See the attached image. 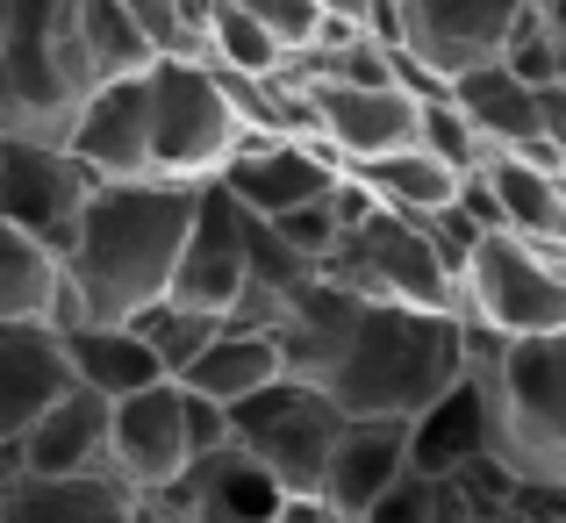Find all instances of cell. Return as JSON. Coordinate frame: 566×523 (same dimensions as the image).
Instances as JSON below:
<instances>
[{
	"instance_id": "cell-1",
	"label": "cell",
	"mask_w": 566,
	"mask_h": 523,
	"mask_svg": "<svg viewBox=\"0 0 566 523\" xmlns=\"http://www.w3.org/2000/svg\"><path fill=\"white\" fill-rule=\"evenodd\" d=\"M208 179H101L80 216V237L65 251V316L129 323L172 294V273L187 259L193 216ZM57 316V323H65Z\"/></svg>"
},
{
	"instance_id": "cell-2",
	"label": "cell",
	"mask_w": 566,
	"mask_h": 523,
	"mask_svg": "<svg viewBox=\"0 0 566 523\" xmlns=\"http://www.w3.org/2000/svg\"><path fill=\"white\" fill-rule=\"evenodd\" d=\"M473 373V316L467 308H416V302H359L345 358L323 387L345 416H423Z\"/></svg>"
},
{
	"instance_id": "cell-3",
	"label": "cell",
	"mask_w": 566,
	"mask_h": 523,
	"mask_svg": "<svg viewBox=\"0 0 566 523\" xmlns=\"http://www.w3.org/2000/svg\"><path fill=\"white\" fill-rule=\"evenodd\" d=\"M473 373L488 395V459L510 481L566 488V331L495 337L473 323Z\"/></svg>"
},
{
	"instance_id": "cell-4",
	"label": "cell",
	"mask_w": 566,
	"mask_h": 523,
	"mask_svg": "<svg viewBox=\"0 0 566 523\" xmlns=\"http://www.w3.org/2000/svg\"><path fill=\"white\" fill-rule=\"evenodd\" d=\"M94 94L80 43V0H8L0 43V137H72V115Z\"/></svg>"
},
{
	"instance_id": "cell-5",
	"label": "cell",
	"mask_w": 566,
	"mask_h": 523,
	"mask_svg": "<svg viewBox=\"0 0 566 523\" xmlns=\"http://www.w3.org/2000/svg\"><path fill=\"white\" fill-rule=\"evenodd\" d=\"M323 273L345 280L366 302H416V308H459V280L444 265V251L430 244V230L401 208H380L366 187H352V222L337 237V251L323 259Z\"/></svg>"
},
{
	"instance_id": "cell-6",
	"label": "cell",
	"mask_w": 566,
	"mask_h": 523,
	"mask_svg": "<svg viewBox=\"0 0 566 523\" xmlns=\"http://www.w3.org/2000/svg\"><path fill=\"white\" fill-rule=\"evenodd\" d=\"M144 86H151V172L216 179L230 166V151L251 137L222 72L201 51H166L144 72Z\"/></svg>"
},
{
	"instance_id": "cell-7",
	"label": "cell",
	"mask_w": 566,
	"mask_h": 523,
	"mask_svg": "<svg viewBox=\"0 0 566 523\" xmlns=\"http://www.w3.org/2000/svg\"><path fill=\"white\" fill-rule=\"evenodd\" d=\"M337 430H345V401L323 380H302V373H280L273 387L230 401V438L244 444L287 495H323Z\"/></svg>"
},
{
	"instance_id": "cell-8",
	"label": "cell",
	"mask_w": 566,
	"mask_h": 523,
	"mask_svg": "<svg viewBox=\"0 0 566 523\" xmlns=\"http://www.w3.org/2000/svg\"><path fill=\"white\" fill-rule=\"evenodd\" d=\"M459 308L495 337L566 331V244H531L516 230H488L459 273Z\"/></svg>"
},
{
	"instance_id": "cell-9",
	"label": "cell",
	"mask_w": 566,
	"mask_h": 523,
	"mask_svg": "<svg viewBox=\"0 0 566 523\" xmlns=\"http://www.w3.org/2000/svg\"><path fill=\"white\" fill-rule=\"evenodd\" d=\"M101 172L86 166L72 144L51 137H0V222L43 237V244L65 259L72 237H80V216L94 201Z\"/></svg>"
},
{
	"instance_id": "cell-10",
	"label": "cell",
	"mask_w": 566,
	"mask_h": 523,
	"mask_svg": "<svg viewBox=\"0 0 566 523\" xmlns=\"http://www.w3.org/2000/svg\"><path fill=\"white\" fill-rule=\"evenodd\" d=\"M524 8L531 0H395V43L438 80H459V72L502 57Z\"/></svg>"
},
{
	"instance_id": "cell-11",
	"label": "cell",
	"mask_w": 566,
	"mask_h": 523,
	"mask_svg": "<svg viewBox=\"0 0 566 523\" xmlns=\"http://www.w3.org/2000/svg\"><path fill=\"white\" fill-rule=\"evenodd\" d=\"M308 108H316V144H331L345 166L359 158H387L401 144H416L423 123V94H409L401 80L387 86H352V80H302Z\"/></svg>"
},
{
	"instance_id": "cell-12",
	"label": "cell",
	"mask_w": 566,
	"mask_h": 523,
	"mask_svg": "<svg viewBox=\"0 0 566 523\" xmlns=\"http://www.w3.org/2000/svg\"><path fill=\"white\" fill-rule=\"evenodd\" d=\"M251 208L237 201L222 179H208L201 187V216H193V237H187V259L180 273H172V294L193 308H216V316H230L237 302H244L251 287Z\"/></svg>"
},
{
	"instance_id": "cell-13",
	"label": "cell",
	"mask_w": 566,
	"mask_h": 523,
	"mask_svg": "<svg viewBox=\"0 0 566 523\" xmlns=\"http://www.w3.org/2000/svg\"><path fill=\"white\" fill-rule=\"evenodd\" d=\"M216 179L251 208V216L273 222V216H287V208L316 201V193L345 187V158H337L331 144H316V137H244Z\"/></svg>"
},
{
	"instance_id": "cell-14",
	"label": "cell",
	"mask_w": 566,
	"mask_h": 523,
	"mask_svg": "<svg viewBox=\"0 0 566 523\" xmlns=\"http://www.w3.org/2000/svg\"><path fill=\"white\" fill-rule=\"evenodd\" d=\"M108 467L144 495H166L172 481L193 467V438H187V395L180 380L137 387L115 401V438H108Z\"/></svg>"
},
{
	"instance_id": "cell-15",
	"label": "cell",
	"mask_w": 566,
	"mask_h": 523,
	"mask_svg": "<svg viewBox=\"0 0 566 523\" xmlns=\"http://www.w3.org/2000/svg\"><path fill=\"white\" fill-rule=\"evenodd\" d=\"M287 488L244 452V444H216L201 452L166 495H151V516H187V523H273Z\"/></svg>"
},
{
	"instance_id": "cell-16",
	"label": "cell",
	"mask_w": 566,
	"mask_h": 523,
	"mask_svg": "<svg viewBox=\"0 0 566 523\" xmlns=\"http://www.w3.org/2000/svg\"><path fill=\"white\" fill-rule=\"evenodd\" d=\"M65 144L101 179H144L151 172V86H144V72L137 80H101L86 94V108L72 115Z\"/></svg>"
},
{
	"instance_id": "cell-17",
	"label": "cell",
	"mask_w": 566,
	"mask_h": 523,
	"mask_svg": "<svg viewBox=\"0 0 566 523\" xmlns=\"http://www.w3.org/2000/svg\"><path fill=\"white\" fill-rule=\"evenodd\" d=\"M401 473H409V416H345L331 473H323V502L345 523H359Z\"/></svg>"
},
{
	"instance_id": "cell-18",
	"label": "cell",
	"mask_w": 566,
	"mask_h": 523,
	"mask_svg": "<svg viewBox=\"0 0 566 523\" xmlns=\"http://www.w3.org/2000/svg\"><path fill=\"white\" fill-rule=\"evenodd\" d=\"M0 523H151V495L115 467L94 473H22Z\"/></svg>"
},
{
	"instance_id": "cell-19",
	"label": "cell",
	"mask_w": 566,
	"mask_h": 523,
	"mask_svg": "<svg viewBox=\"0 0 566 523\" xmlns=\"http://www.w3.org/2000/svg\"><path fill=\"white\" fill-rule=\"evenodd\" d=\"M359 302H366V294H352L345 280H331L316 265V273L280 302V316H273V337H280V352H287V373H302V380H331L337 358H345V337H352Z\"/></svg>"
},
{
	"instance_id": "cell-20",
	"label": "cell",
	"mask_w": 566,
	"mask_h": 523,
	"mask_svg": "<svg viewBox=\"0 0 566 523\" xmlns=\"http://www.w3.org/2000/svg\"><path fill=\"white\" fill-rule=\"evenodd\" d=\"M72 387V358L57 323H0V438H22Z\"/></svg>"
},
{
	"instance_id": "cell-21",
	"label": "cell",
	"mask_w": 566,
	"mask_h": 523,
	"mask_svg": "<svg viewBox=\"0 0 566 523\" xmlns=\"http://www.w3.org/2000/svg\"><path fill=\"white\" fill-rule=\"evenodd\" d=\"M452 101L473 115V129H481L495 151H531V158H545V166H559V144L545 137V115H538V86L516 80L502 57L459 72V80H452Z\"/></svg>"
},
{
	"instance_id": "cell-22",
	"label": "cell",
	"mask_w": 566,
	"mask_h": 523,
	"mask_svg": "<svg viewBox=\"0 0 566 523\" xmlns=\"http://www.w3.org/2000/svg\"><path fill=\"white\" fill-rule=\"evenodd\" d=\"M108 438H115V401L72 380L22 430V467L29 473H94V467H108Z\"/></svg>"
},
{
	"instance_id": "cell-23",
	"label": "cell",
	"mask_w": 566,
	"mask_h": 523,
	"mask_svg": "<svg viewBox=\"0 0 566 523\" xmlns=\"http://www.w3.org/2000/svg\"><path fill=\"white\" fill-rule=\"evenodd\" d=\"M57 337H65L72 380H80V387H94V395H108V401L137 395V387H158V380H172V373H166V358L151 352V337H144L137 323L65 316V323H57Z\"/></svg>"
},
{
	"instance_id": "cell-24",
	"label": "cell",
	"mask_w": 566,
	"mask_h": 523,
	"mask_svg": "<svg viewBox=\"0 0 566 523\" xmlns=\"http://www.w3.org/2000/svg\"><path fill=\"white\" fill-rule=\"evenodd\" d=\"M473 459H488V395H481V373H467L452 395H438L409 423V467L452 481V473L473 467Z\"/></svg>"
},
{
	"instance_id": "cell-25",
	"label": "cell",
	"mask_w": 566,
	"mask_h": 523,
	"mask_svg": "<svg viewBox=\"0 0 566 523\" xmlns=\"http://www.w3.org/2000/svg\"><path fill=\"white\" fill-rule=\"evenodd\" d=\"M280 373H287V352H280L273 331H259V323H222L216 345L193 358L180 380L201 387V395H216V401H244V395H259V387H273Z\"/></svg>"
},
{
	"instance_id": "cell-26",
	"label": "cell",
	"mask_w": 566,
	"mask_h": 523,
	"mask_svg": "<svg viewBox=\"0 0 566 523\" xmlns=\"http://www.w3.org/2000/svg\"><path fill=\"white\" fill-rule=\"evenodd\" d=\"M65 316V259L43 237L0 222V323H57Z\"/></svg>"
},
{
	"instance_id": "cell-27",
	"label": "cell",
	"mask_w": 566,
	"mask_h": 523,
	"mask_svg": "<svg viewBox=\"0 0 566 523\" xmlns=\"http://www.w3.org/2000/svg\"><path fill=\"white\" fill-rule=\"evenodd\" d=\"M352 187H366L380 208H401V216H438V208H452L459 201V179L467 172H452L444 158H430L423 144H401V151H387V158H359V166H345Z\"/></svg>"
},
{
	"instance_id": "cell-28",
	"label": "cell",
	"mask_w": 566,
	"mask_h": 523,
	"mask_svg": "<svg viewBox=\"0 0 566 523\" xmlns=\"http://www.w3.org/2000/svg\"><path fill=\"white\" fill-rule=\"evenodd\" d=\"M80 43H86L94 86L101 80H137V72H151L166 57V43L151 36V22L129 0H80Z\"/></svg>"
},
{
	"instance_id": "cell-29",
	"label": "cell",
	"mask_w": 566,
	"mask_h": 523,
	"mask_svg": "<svg viewBox=\"0 0 566 523\" xmlns=\"http://www.w3.org/2000/svg\"><path fill=\"white\" fill-rule=\"evenodd\" d=\"M201 57L222 72H244V80H273L287 72V43L244 8V0H208L201 8Z\"/></svg>"
},
{
	"instance_id": "cell-30",
	"label": "cell",
	"mask_w": 566,
	"mask_h": 523,
	"mask_svg": "<svg viewBox=\"0 0 566 523\" xmlns=\"http://www.w3.org/2000/svg\"><path fill=\"white\" fill-rule=\"evenodd\" d=\"M129 323H137V331L151 337V352L166 358V373L180 380L193 358L216 345V331H222L230 316H216V308H193V302H180V294H166V302H151L144 316H129Z\"/></svg>"
},
{
	"instance_id": "cell-31",
	"label": "cell",
	"mask_w": 566,
	"mask_h": 523,
	"mask_svg": "<svg viewBox=\"0 0 566 523\" xmlns=\"http://www.w3.org/2000/svg\"><path fill=\"white\" fill-rule=\"evenodd\" d=\"M416 144H423L430 158H444L452 172H481L488 158H495V144H488L481 129H473V115L452 101V86L423 101V123H416Z\"/></svg>"
},
{
	"instance_id": "cell-32",
	"label": "cell",
	"mask_w": 566,
	"mask_h": 523,
	"mask_svg": "<svg viewBox=\"0 0 566 523\" xmlns=\"http://www.w3.org/2000/svg\"><path fill=\"white\" fill-rule=\"evenodd\" d=\"M502 65L516 72V80H531V86H553L566 80V29L553 22V14L531 0L524 8V22L510 29V43H502Z\"/></svg>"
},
{
	"instance_id": "cell-33",
	"label": "cell",
	"mask_w": 566,
	"mask_h": 523,
	"mask_svg": "<svg viewBox=\"0 0 566 523\" xmlns=\"http://www.w3.org/2000/svg\"><path fill=\"white\" fill-rule=\"evenodd\" d=\"M345 222H352V179L345 187H331V193H316V201H302V208H287V216H273V230L287 237L302 259H331L337 251V237H345Z\"/></svg>"
},
{
	"instance_id": "cell-34",
	"label": "cell",
	"mask_w": 566,
	"mask_h": 523,
	"mask_svg": "<svg viewBox=\"0 0 566 523\" xmlns=\"http://www.w3.org/2000/svg\"><path fill=\"white\" fill-rule=\"evenodd\" d=\"M438 502H444V481H438V473H423V467H409L359 523H438Z\"/></svg>"
},
{
	"instance_id": "cell-35",
	"label": "cell",
	"mask_w": 566,
	"mask_h": 523,
	"mask_svg": "<svg viewBox=\"0 0 566 523\" xmlns=\"http://www.w3.org/2000/svg\"><path fill=\"white\" fill-rule=\"evenodd\" d=\"M244 8L259 14V22L273 29L280 43H287V57L308 51V43L323 36V22H331V14H323V0H244Z\"/></svg>"
},
{
	"instance_id": "cell-36",
	"label": "cell",
	"mask_w": 566,
	"mask_h": 523,
	"mask_svg": "<svg viewBox=\"0 0 566 523\" xmlns=\"http://www.w3.org/2000/svg\"><path fill=\"white\" fill-rule=\"evenodd\" d=\"M129 8L151 22V36L166 51H201V8L208 0H129Z\"/></svg>"
},
{
	"instance_id": "cell-37",
	"label": "cell",
	"mask_w": 566,
	"mask_h": 523,
	"mask_svg": "<svg viewBox=\"0 0 566 523\" xmlns=\"http://www.w3.org/2000/svg\"><path fill=\"white\" fill-rule=\"evenodd\" d=\"M459 208H467L481 230H510V216H502V201H495V187H488V172H467V179H459Z\"/></svg>"
},
{
	"instance_id": "cell-38",
	"label": "cell",
	"mask_w": 566,
	"mask_h": 523,
	"mask_svg": "<svg viewBox=\"0 0 566 523\" xmlns=\"http://www.w3.org/2000/svg\"><path fill=\"white\" fill-rule=\"evenodd\" d=\"M323 14H345V22H366L380 36H395V0H323Z\"/></svg>"
},
{
	"instance_id": "cell-39",
	"label": "cell",
	"mask_w": 566,
	"mask_h": 523,
	"mask_svg": "<svg viewBox=\"0 0 566 523\" xmlns=\"http://www.w3.org/2000/svg\"><path fill=\"white\" fill-rule=\"evenodd\" d=\"M538 115H545V137L566 151V80H553V86H538Z\"/></svg>"
},
{
	"instance_id": "cell-40",
	"label": "cell",
	"mask_w": 566,
	"mask_h": 523,
	"mask_svg": "<svg viewBox=\"0 0 566 523\" xmlns=\"http://www.w3.org/2000/svg\"><path fill=\"white\" fill-rule=\"evenodd\" d=\"M273 523H345V516H337V510H331L323 495H287V502H280V516H273Z\"/></svg>"
},
{
	"instance_id": "cell-41",
	"label": "cell",
	"mask_w": 566,
	"mask_h": 523,
	"mask_svg": "<svg viewBox=\"0 0 566 523\" xmlns=\"http://www.w3.org/2000/svg\"><path fill=\"white\" fill-rule=\"evenodd\" d=\"M22 438H0V510H8V495H14V488H22Z\"/></svg>"
},
{
	"instance_id": "cell-42",
	"label": "cell",
	"mask_w": 566,
	"mask_h": 523,
	"mask_svg": "<svg viewBox=\"0 0 566 523\" xmlns=\"http://www.w3.org/2000/svg\"><path fill=\"white\" fill-rule=\"evenodd\" d=\"M538 8H545V14H553V22L566 29V0H538Z\"/></svg>"
},
{
	"instance_id": "cell-43",
	"label": "cell",
	"mask_w": 566,
	"mask_h": 523,
	"mask_svg": "<svg viewBox=\"0 0 566 523\" xmlns=\"http://www.w3.org/2000/svg\"><path fill=\"white\" fill-rule=\"evenodd\" d=\"M0 43H8V0H0Z\"/></svg>"
},
{
	"instance_id": "cell-44",
	"label": "cell",
	"mask_w": 566,
	"mask_h": 523,
	"mask_svg": "<svg viewBox=\"0 0 566 523\" xmlns=\"http://www.w3.org/2000/svg\"><path fill=\"white\" fill-rule=\"evenodd\" d=\"M559 187H566V151H559Z\"/></svg>"
},
{
	"instance_id": "cell-45",
	"label": "cell",
	"mask_w": 566,
	"mask_h": 523,
	"mask_svg": "<svg viewBox=\"0 0 566 523\" xmlns=\"http://www.w3.org/2000/svg\"><path fill=\"white\" fill-rule=\"evenodd\" d=\"M151 523H187V516H151Z\"/></svg>"
},
{
	"instance_id": "cell-46",
	"label": "cell",
	"mask_w": 566,
	"mask_h": 523,
	"mask_svg": "<svg viewBox=\"0 0 566 523\" xmlns=\"http://www.w3.org/2000/svg\"><path fill=\"white\" fill-rule=\"evenodd\" d=\"M495 523H516V516H495Z\"/></svg>"
}]
</instances>
